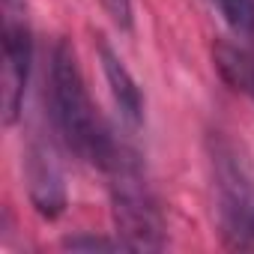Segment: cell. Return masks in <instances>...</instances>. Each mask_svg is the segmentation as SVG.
<instances>
[{
    "instance_id": "obj_1",
    "label": "cell",
    "mask_w": 254,
    "mask_h": 254,
    "mask_svg": "<svg viewBox=\"0 0 254 254\" xmlns=\"http://www.w3.org/2000/svg\"><path fill=\"white\" fill-rule=\"evenodd\" d=\"M48 105H51V120L57 126L60 138L66 147L90 162L99 171H108L117 156L123 153V144L114 138L108 123L96 111L84 75L78 69V57L69 42H57L51 54V69H48Z\"/></svg>"
},
{
    "instance_id": "obj_2",
    "label": "cell",
    "mask_w": 254,
    "mask_h": 254,
    "mask_svg": "<svg viewBox=\"0 0 254 254\" xmlns=\"http://www.w3.org/2000/svg\"><path fill=\"white\" fill-rule=\"evenodd\" d=\"M105 174L111 180V209L117 236L129 245V251H159L165 245V218L153 189L144 180L138 156L129 147H123V153Z\"/></svg>"
},
{
    "instance_id": "obj_3",
    "label": "cell",
    "mask_w": 254,
    "mask_h": 254,
    "mask_svg": "<svg viewBox=\"0 0 254 254\" xmlns=\"http://www.w3.org/2000/svg\"><path fill=\"white\" fill-rule=\"evenodd\" d=\"M218 177V215L224 242L233 248H254V180L230 153L215 156Z\"/></svg>"
},
{
    "instance_id": "obj_4",
    "label": "cell",
    "mask_w": 254,
    "mask_h": 254,
    "mask_svg": "<svg viewBox=\"0 0 254 254\" xmlns=\"http://www.w3.org/2000/svg\"><path fill=\"white\" fill-rule=\"evenodd\" d=\"M24 0H3V123L15 126L24 108V93L33 63V36L21 15Z\"/></svg>"
},
{
    "instance_id": "obj_5",
    "label": "cell",
    "mask_w": 254,
    "mask_h": 254,
    "mask_svg": "<svg viewBox=\"0 0 254 254\" xmlns=\"http://www.w3.org/2000/svg\"><path fill=\"white\" fill-rule=\"evenodd\" d=\"M27 191L30 200L36 206L39 215L45 218H57L66 209V186H63V174L51 156L48 147L33 144L27 153Z\"/></svg>"
},
{
    "instance_id": "obj_6",
    "label": "cell",
    "mask_w": 254,
    "mask_h": 254,
    "mask_svg": "<svg viewBox=\"0 0 254 254\" xmlns=\"http://www.w3.org/2000/svg\"><path fill=\"white\" fill-rule=\"evenodd\" d=\"M99 60H102V72L108 78V87L114 93V102L120 108V117L129 126H141L144 120V96L138 81L132 78V72L126 69V63L117 57V51L99 36Z\"/></svg>"
},
{
    "instance_id": "obj_7",
    "label": "cell",
    "mask_w": 254,
    "mask_h": 254,
    "mask_svg": "<svg viewBox=\"0 0 254 254\" xmlns=\"http://www.w3.org/2000/svg\"><path fill=\"white\" fill-rule=\"evenodd\" d=\"M212 3L218 6L224 21L233 27V33L239 36L254 33V0H212Z\"/></svg>"
},
{
    "instance_id": "obj_8",
    "label": "cell",
    "mask_w": 254,
    "mask_h": 254,
    "mask_svg": "<svg viewBox=\"0 0 254 254\" xmlns=\"http://www.w3.org/2000/svg\"><path fill=\"white\" fill-rule=\"evenodd\" d=\"M66 248L72 251H129V245H126L120 236L117 239H102V236H69L63 239Z\"/></svg>"
},
{
    "instance_id": "obj_9",
    "label": "cell",
    "mask_w": 254,
    "mask_h": 254,
    "mask_svg": "<svg viewBox=\"0 0 254 254\" xmlns=\"http://www.w3.org/2000/svg\"><path fill=\"white\" fill-rule=\"evenodd\" d=\"M99 3L120 30H132V0H99Z\"/></svg>"
}]
</instances>
